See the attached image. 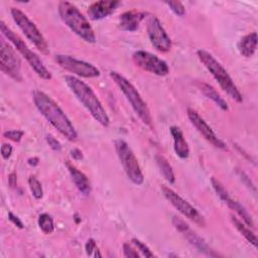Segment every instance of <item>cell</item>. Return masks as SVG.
Wrapping results in <instances>:
<instances>
[{"label": "cell", "instance_id": "obj_21", "mask_svg": "<svg viewBox=\"0 0 258 258\" xmlns=\"http://www.w3.org/2000/svg\"><path fill=\"white\" fill-rule=\"evenodd\" d=\"M257 48V33L251 32L241 38L238 43L240 53L245 57H251Z\"/></svg>", "mask_w": 258, "mask_h": 258}, {"label": "cell", "instance_id": "obj_12", "mask_svg": "<svg viewBox=\"0 0 258 258\" xmlns=\"http://www.w3.org/2000/svg\"><path fill=\"white\" fill-rule=\"evenodd\" d=\"M132 58L136 66L151 74L163 77L169 73L167 63L151 52L145 50H137L132 54Z\"/></svg>", "mask_w": 258, "mask_h": 258}, {"label": "cell", "instance_id": "obj_35", "mask_svg": "<svg viewBox=\"0 0 258 258\" xmlns=\"http://www.w3.org/2000/svg\"><path fill=\"white\" fill-rule=\"evenodd\" d=\"M8 184L11 188H14L17 184V175H16V172L13 171L9 174L8 176Z\"/></svg>", "mask_w": 258, "mask_h": 258}, {"label": "cell", "instance_id": "obj_27", "mask_svg": "<svg viewBox=\"0 0 258 258\" xmlns=\"http://www.w3.org/2000/svg\"><path fill=\"white\" fill-rule=\"evenodd\" d=\"M132 244L136 247V249L145 257H154L155 255L151 252V250L148 248L147 245H145L142 241H140L137 238H133L132 239Z\"/></svg>", "mask_w": 258, "mask_h": 258}, {"label": "cell", "instance_id": "obj_7", "mask_svg": "<svg viewBox=\"0 0 258 258\" xmlns=\"http://www.w3.org/2000/svg\"><path fill=\"white\" fill-rule=\"evenodd\" d=\"M114 144L117 155L127 177L137 185L142 184L144 181V175L139 162L128 143L123 139H117L115 140Z\"/></svg>", "mask_w": 258, "mask_h": 258}, {"label": "cell", "instance_id": "obj_36", "mask_svg": "<svg viewBox=\"0 0 258 258\" xmlns=\"http://www.w3.org/2000/svg\"><path fill=\"white\" fill-rule=\"evenodd\" d=\"M71 155L75 160H82L84 158L83 152L79 148H74L71 150Z\"/></svg>", "mask_w": 258, "mask_h": 258}, {"label": "cell", "instance_id": "obj_11", "mask_svg": "<svg viewBox=\"0 0 258 258\" xmlns=\"http://www.w3.org/2000/svg\"><path fill=\"white\" fill-rule=\"evenodd\" d=\"M55 61L66 71L82 78H96L100 76V71L95 66L71 55L56 54Z\"/></svg>", "mask_w": 258, "mask_h": 258}, {"label": "cell", "instance_id": "obj_29", "mask_svg": "<svg viewBox=\"0 0 258 258\" xmlns=\"http://www.w3.org/2000/svg\"><path fill=\"white\" fill-rule=\"evenodd\" d=\"M24 135V132L22 130H7L3 132V136L9 140H12L14 142H19Z\"/></svg>", "mask_w": 258, "mask_h": 258}, {"label": "cell", "instance_id": "obj_5", "mask_svg": "<svg viewBox=\"0 0 258 258\" xmlns=\"http://www.w3.org/2000/svg\"><path fill=\"white\" fill-rule=\"evenodd\" d=\"M110 77L119 87L121 92L124 94V96L130 103L131 107L133 108L136 115L140 118V120L148 127H152V117L149 108L145 101L140 96L137 89L132 85V83L128 81L125 77L114 71L110 72Z\"/></svg>", "mask_w": 258, "mask_h": 258}, {"label": "cell", "instance_id": "obj_8", "mask_svg": "<svg viewBox=\"0 0 258 258\" xmlns=\"http://www.w3.org/2000/svg\"><path fill=\"white\" fill-rule=\"evenodd\" d=\"M11 16L20 30L24 33V35L34 44V46L43 54H48V44L40 32V30L36 27V25L24 14L21 10L17 8H11L10 10Z\"/></svg>", "mask_w": 258, "mask_h": 258}, {"label": "cell", "instance_id": "obj_20", "mask_svg": "<svg viewBox=\"0 0 258 258\" xmlns=\"http://www.w3.org/2000/svg\"><path fill=\"white\" fill-rule=\"evenodd\" d=\"M169 131L173 139V148L176 155L181 159L187 158L189 155V147L182 131L177 126H171Z\"/></svg>", "mask_w": 258, "mask_h": 258}, {"label": "cell", "instance_id": "obj_32", "mask_svg": "<svg viewBox=\"0 0 258 258\" xmlns=\"http://www.w3.org/2000/svg\"><path fill=\"white\" fill-rule=\"evenodd\" d=\"M45 139L51 149H53L55 151H59L61 149V145H60L59 141L55 137H53L51 134H47L45 136Z\"/></svg>", "mask_w": 258, "mask_h": 258}, {"label": "cell", "instance_id": "obj_16", "mask_svg": "<svg viewBox=\"0 0 258 258\" xmlns=\"http://www.w3.org/2000/svg\"><path fill=\"white\" fill-rule=\"evenodd\" d=\"M187 117L190 123L196 127V129L201 133V135H203V137L207 141H209L215 147L226 149V144L215 134L213 129L208 125V123L200 116V114L196 110L188 108Z\"/></svg>", "mask_w": 258, "mask_h": 258}, {"label": "cell", "instance_id": "obj_2", "mask_svg": "<svg viewBox=\"0 0 258 258\" xmlns=\"http://www.w3.org/2000/svg\"><path fill=\"white\" fill-rule=\"evenodd\" d=\"M64 82L93 118L102 126L108 127L110 124L109 116L93 89L75 76H64Z\"/></svg>", "mask_w": 258, "mask_h": 258}, {"label": "cell", "instance_id": "obj_28", "mask_svg": "<svg viewBox=\"0 0 258 258\" xmlns=\"http://www.w3.org/2000/svg\"><path fill=\"white\" fill-rule=\"evenodd\" d=\"M85 249H86V252L89 256H94V257H102V254L100 253L99 251V248L97 247V244L95 242L94 239H89L87 242H86V245H85Z\"/></svg>", "mask_w": 258, "mask_h": 258}, {"label": "cell", "instance_id": "obj_4", "mask_svg": "<svg viewBox=\"0 0 258 258\" xmlns=\"http://www.w3.org/2000/svg\"><path fill=\"white\" fill-rule=\"evenodd\" d=\"M197 55L201 62L207 68V70L212 74L214 79L217 81L221 89L228 94L230 98H232L237 103L243 102L242 94L239 89L233 82L232 78L226 71V69L207 50L199 49L197 51Z\"/></svg>", "mask_w": 258, "mask_h": 258}, {"label": "cell", "instance_id": "obj_25", "mask_svg": "<svg viewBox=\"0 0 258 258\" xmlns=\"http://www.w3.org/2000/svg\"><path fill=\"white\" fill-rule=\"evenodd\" d=\"M38 226L39 229L42 231L44 234H51L54 231V225H53V220L50 215L43 213L40 214L38 217Z\"/></svg>", "mask_w": 258, "mask_h": 258}, {"label": "cell", "instance_id": "obj_1", "mask_svg": "<svg viewBox=\"0 0 258 258\" xmlns=\"http://www.w3.org/2000/svg\"><path fill=\"white\" fill-rule=\"evenodd\" d=\"M33 102L41 115L68 140L76 141L78 133L60 107L45 93L35 90L32 94Z\"/></svg>", "mask_w": 258, "mask_h": 258}, {"label": "cell", "instance_id": "obj_23", "mask_svg": "<svg viewBox=\"0 0 258 258\" xmlns=\"http://www.w3.org/2000/svg\"><path fill=\"white\" fill-rule=\"evenodd\" d=\"M155 160H156L157 166H158V168L160 169L161 173L163 174L164 178H165L169 183H174V181H175L174 173H173L172 167H171V165L169 164V162L167 161V159H166L164 156L157 154V155L155 156Z\"/></svg>", "mask_w": 258, "mask_h": 258}, {"label": "cell", "instance_id": "obj_13", "mask_svg": "<svg viewBox=\"0 0 258 258\" xmlns=\"http://www.w3.org/2000/svg\"><path fill=\"white\" fill-rule=\"evenodd\" d=\"M147 33L151 44L160 52H167L171 48V39L161 25L159 19L149 15L147 20Z\"/></svg>", "mask_w": 258, "mask_h": 258}, {"label": "cell", "instance_id": "obj_14", "mask_svg": "<svg viewBox=\"0 0 258 258\" xmlns=\"http://www.w3.org/2000/svg\"><path fill=\"white\" fill-rule=\"evenodd\" d=\"M211 182H212V185L215 189V191L217 192V195L220 197V199L228 205V207L233 210L240 218H242V220L244 221V223L248 226V227H253L254 226V223H253V220L250 216V214L247 212V210L239 203L237 202L236 200H234L230 195L229 192L226 190V188L223 186V184L218 180L216 179L215 177H212L211 179Z\"/></svg>", "mask_w": 258, "mask_h": 258}, {"label": "cell", "instance_id": "obj_9", "mask_svg": "<svg viewBox=\"0 0 258 258\" xmlns=\"http://www.w3.org/2000/svg\"><path fill=\"white\" fill-rule=\"evenodd\" d=\"M161 190L163 196L165 197V199L185 218H187L188 220L195 222L196 224H198L199 226L204 227L206 225V221L205 218L203 217V215L200 214V212L192 207L188 202H186L185 200H183L179 195H177L173 189H171L170 187L162 184L161 185Z\"/></svg>", "mask_w": 258, "mask_h": 258}, {"label": "cell", "instance_id": "obj_24", "mask_svg": "<svg viewBox=\"0 0 258 258\" xmlns=\"http://www.w3.org/2000/svg\"><path fill=\"white\" fill-rule=\"evenodd\" d=\"M231 220L235 226V228L244 236V238L251 243L254 247H257V238L255 234L249 229V227L246 224H243L240 220H238L235 217H231Z\"/></svg>", "mask_w": 258, "mask_h": 258}, {"label": "cell", "instance_id": "obj_22", "mask_svg": "<svg viewBox=\"0 0 258 258\" xmlns=\"http://www.w3.org/2000/svg\"><path fill=\"white\" fill-rule=\"evenodd\" d=\"M200 87L206 97H208L209 99L214 101L222 110H224V111L228 110L227 102L218 94V92L212 86H210L209 84H206V83H202V84H200Z\"/></svg>", "mask_w": 258, "mask_h": 258}, {"label": "cell", "instance_id": "obj_17", "mask_svg": "<svg viewBox=\"0 0 258 258\" xmlns=\"http://www.w3.org/2000/svg\"><path fill=\"white\" fill-rule=\"evenodd\" d=\"M119 5H121L120 1H113V0L97 1L92 3L89 6L88 15L93 20H100L112 14L118 8Z\"/></svg>", "mask_w": 258, "mask_h": 258}, {"label": "cell", "instance_id": "obj_10", "mask_svg": "<svg viewBox=\"0 0 258 258\" xmlns=\"http://www.w3.org/2000/svg\"><path fill=\"white\" fill-rule=\"evenodd\" d=\"M0 67L1 71L14 81H22L21 60L15 50L4 40L0 43Z\"/></svg>", "mask_w": 258, "mask_h": 258}, {"label": "cell", "instance_id": "obj_19", "mask_svg": "<svg viewBox=\"0 0 258 258\" xmlns=\"http://www.w3.org/2000/svg\"><path fill=\"white\" fill-rule=\"evenodd\" d=\"M66 165H67L68 170L71 174V177H72L75 185L79 189V191L81 194H83L84 196L90 195L91 183H90V180L88 179V177L86 176V174L84 172H82L80 169H78L74 164H72L69 161H67Z\"/></svg>", "mask_w": 258, "mask_h": 258}, {"label": "cell", "instance_id": "obj_3", "mask_svg": "<svg viewBox=\"0 0 258 258\" xmlns=\"http://www.w3.org/2000/svg\"><path fill=\"white\" fill-rule=\"evenodd\" d=\"M57 8L61 20L73 32L89 43L96 41L93 27L77 6L68 1H60Z\"/></svg>", "mask_w": 258, "mask_h": 258}, {"label": "cell", "instance_id": "obj_6", "mask_svg": "<svg viewBox=\"0 0 258 258\" xmlns=\"http://www.w3.org/2000/svg\"><path fill=\"white\" fill-rule=\"evenodd\" d=\"M0 30L3 33V35L15 46L16 50L26 59V61L29 63V66L33 69V71L39 76L40 78L44 80H50L51 75L49 71L45 68L40 57L33 52L27 44L14 32L12 31L5 23L4 21L0 22Z\"/></svg>", "mask_w": 258, "mask_h": 258}, {"label": "cell", "instance_id": "obj_15", "mask_svg": "<svg viewBox=\"0 0 258 258\" xmlns=\"http://www.w3.org/2000/svg\"><path fill=\"white\" fill-rule=\"evenodd\" d=\"M172 223H173V226L186 238V240L195 247L197 248L200 252L208 255V256H211V257H216V256H219V254L215 253L214 250H212L208 244L196 233L194 232L190 227L181 219L177 218V217H173L172 219Z\"/></svg>", "mask_w": 258, "mask_h": 258}, {"label": "cell", "instance_id": "obj_18", "mask_svg": "<svg viewBox=\"0 0 258 258\" xmlns=\"http://www.w3.org/2000/svg\"><path fill=\"white\" fill-rule=\"evenodd\" d=\"M147 15L144 11L138 10H129L120 15L119 26L122 30L125 31H135L138 29L141 21Z\"/></svg>", "mask_w": 258, "mask_h": 258}, {"label": "cell", "instance_id": "obj_33", "mask_svg": "<svg viewBox=\"0 0 258 258\" xmlns=\"http://www.w3.org/2000/svg\"><path fill=\"white\" fill-rule=\"evenodd\" d=\"M12 150H13V148L10 144L3 143L1 145V155H2V157L4 159H8L12 154Z\"/></svg>", "mask_w": 258, "mask_h": 258}, {"label": "cell", "instance_id": "obj_26", "mask_svg": "<svg viewBox=\"0 0 258 258\" xmlns=\"http://www.w3.org/2000/svg\"><path fill=\"white\" fill-rule=\"evenodd\" d=\"M28 185H29V188L32 192V196L36 200H40L43 196V190H42V186H41L40 181L34 175H30L29 178H28Z\"/></svg>", "mask_w": 258, "mask_h": 258}, {"label": "cell", "instance_id": "obj_30", "mask_svg": "<svg viewBox=\"0 0 258 258\" xmlns=\"http://www.w3.org/2000/svg\"><path fill=\"white\" fill-rule=\"evenodd\" d=\"M165 4L178 16H183L185 13L184 6L182 5L181 2L179 1H174V2H165Z\"/></svg>", "mask_w": 258, "mask_h": 258}, {"label": "cell", "instance_id": "obj_34", "mask_svg": "<svg viewBox=\"0 0 258 258\" xmlns=\"http://www.w3.org/2000/svg\"><path fill=\"white\" fill-rule=\"evenodd\" d=\"M8 219L10 220L11 223H13V224H14L16 227H18L19 229H23V228H24V225H23L22 221H21L16 215H14L12 212H9V213H8Z\"/></svg>", "mask_w": 258, "mask_h": 258}, {"label": "cell", "instance_id": "obj_37", "mask_svg": "<svg viewBox=\"0 0 258 258\" xmlns=\"http://www.w3.org/2000/svg\"><path fill=\"white\" fill-rule=\"evenodd\" d=\"M27 162H28L29 165L35 166V165H37L39 163V158L38 157H31V158H28Z\"/></svg>", "mask_w": 258, "mask_h": 258}, {"label": "cell", "instance_id": "obj_31", "mask_svg": "<svg viewBox=\"0 0 258 258\" xmlns=\"http://www.w3.org/2000/svg\"><path fill=\"white\" fill-rule=\"evenodd\" d=\"M123 254L125 257H128V258H138L140 257L139 253L137 252V249L133 248L129 243H124L123 244Z\"/></svg>", "mask_w": 258, "mask_h": 258}]
</instances>
